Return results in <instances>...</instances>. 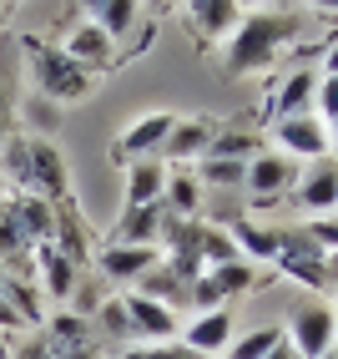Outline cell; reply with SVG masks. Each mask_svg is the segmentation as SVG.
<instances>
[{"label":"cell","mask_w":338,"mask_h":359,"mask_svg":"<svg viewBox=\"0 0 338 359\" xmlns=\"http://www.w3.org/2000/svg\"><path fill=\"white\" fill-rule=\"evenodd\" d=\"M122 304H127V319H132V344H172L182 334L177 314L167 304L141 299V294H122Z\"/></svg>","instance_id":"obj_14"},{"label":"cell","mask_w":338,"mask_h":359,"mask_svg":"<svg viewBox=\"0 0 338 359\" xmlns=\"http://www.w3.org/2000/svg\"><path fill=\"white\" fill-rule=\"evenodd\" d=\"M323 359H338V349H333V354H323Z\"/></svg>","instance_id":"obj_38"},{"label":"cell","mask_w":338,"mask_h":359,"mask_svg":"<svg viewBox=\"0 0 338 359\" xmlns=\"http://www.w3.org/2000/svg\"><path fill=\"white\" fill-rule=\"evenodd\" d=\"M10 354H15V349H10V344H6V339H0V359H10Z\"/></svg>","instance_id":"obj_36"},{"label":"cell","mask_w":338,"mask_h":359,"mask_svg":"<svg viewBox=\"0 0 338 359\" xmlns=\"http://www.w3.org/2000/svg\"><path fill=\"white\" fill-rule=\"evenodd\" d=\"M162 208H167V218H197L202 212V182H197L192 167H172V172H167Z\"/></svg>","instance_id":"obj_24"},{"label":"cell","mask_w":338,"mask_h":359,"mask_svg":"<svg viewBox=\"0 0 338 359\" xmlns=\"http://www.w3.org/2000/svg\"><path fill=\"white\" fill-rule=\"evenodd\" d=\"M172 122H177V111H162V107L141 111V116H132V122L122 127V137H116L111 157L122 162V167H132V162H147V157H162L167 137H172Z\"/></svg>","instance_id":"obj_7"},{"label":"cell","mask_w":338,"mask_h":359,"mask_svg":"<svg viewBox=\"0 0 338 359\" xmlns=\"http://www.w3.org/2000/svg\"><path fill=\"white\" fill-rule=\"evenodd\" d=\"M323 76L338 81V36H328V46H323Z\"/></svg>","instance_id":"obj_32"},{"label":"cell","mask_w":338,"mask_h":359,"mask_svg":"<svg viewBox=\"0 0 338 359\" xmlns=\"http://www.w3.org/2000/svg\"><path fill=\"white\" fill-rule=\"evenodd\" d=\"M293 198L303 212H313V218H328V212H338V162L323 157V162H308L303 177L293 187Z\"/></svg>","instance_id":"obj_15"},{"label":"cell","mask_w":338,"mask_h":359,"mask_svg":"<svg viewBox=\"0 0 338 359\" xmlns=\"http://www.w3.org/2000/svg\"><path fill=\"white\" fill-rule=\"evenodd\" d=\"M268 359H298V349H293V344H288V334H283V339L273 344V354H268Z\"/></svg>","instance_id":"obj_34"},{"label":"cell","mask_w":338,"mask_h":359,"mask_svg":"<svg viewBox=\"0 0 338 359\" xmlns=\"http://www.w3.org/2000/svg\"><path fill=\"white\" fill-rule=\"evenodd\" d=\"M318 76H323V71H318ZM313 116H318L323 127L338 116V81H333V76H323V81H318V102H313Z\"/></svg>","instance_id":"obj_31"},{"label":"cell","mask_w":338,"mask_h":359,"mask_svg":"<svg viewBox=\"0 0 338 359\" xmlns=\"http://www.w3.org/2000/svg\"><path fill=\"white\" fill-rule=\"evenodd\" d=\"M0 283H6V269H0Z\"/></svg>","instance_id":"obj_39"},{"label":"cell","mask_w":338,"mask_h":359,"mask_svg":"<svg viewBox=\"0 0 338 359\" xmlns=\"http://www.w3.org/2000/svg\"><path fill=\"white\" fill-rule=\"evenodd\" d=\"M298 177H303V167H298L293 157H283V152H273V147H262V152L248 162L243 187L253 193V203H273V198H283V193H293Z\"/></svg>","instance_id":"obj_11"},{"label":"cell","mask_w":338,"mask_h":359,"mask_svg":"<svg viewBox=\"0 0 338 359\" xmlns=\"http://www.w3.org/2000/svg\"><path fill=\"white\" fill-rule=\"evenodd\" d=\"M91 319L101 324V334H111V339L132 344V319H127V304H122V294H116V299H106V304H96V314H91Z\"/></svg>","instance_id":"obj_28"},{"label":"cell","mask_w":338,"mask_h":359,"mask_svg":"<svg viewBox=\"0 0 338 359\" xmlns=\"http://www.w3.org/2000/svg\"><path fill=\"white\" fill-rule=\"evenodd\" d=\"M167 167L162 157H147V162H132L127 167V187H122V212H132V208H157L162 203V187H167Z\"/></svg>","instance_id":"obj_18"},{"label":"cell","mask_w":338,"mask_h":359,"mask_svg":"<svg viewBox=\"0 0 338 359\" xmlns=\"http://www.w3.org/2000/svg\"><path fill=\"white\" fill-rule=\"evenodd\" d=\"M6 142H10V127H0V147H6Z\"/></svg>","instance_id":"obj_37"},{"label":"cell","mask_w":338,"mask_h":359,"mask_svg":"<svg viewBox=\"0 0 338 359\" xmlns=\"http://www.w3.org/2000/svg\"><path fill=\"white\" fill-rule=\"evenodd\" d=\"M162 228H167V208H132L116 218L111 243H141V248H162Z\"/></svg>","instance_id":"obj_22"},{"label":"cell","mask_w":338,"mask_h":359,"mask_svg":"<svg viewBox=\"0 0 338 359\" xmlns=\"http://www.w3.org/2000/svg\"><path fill=\"white\" fill-rule=\"evenodd\" d=\"M81 15H86L111 46H116V51H122V61L136 51V46H147V41H152L147 11H141L136 0H96V6H81Z\"/></svg>","instance_id":"obj_3"},{"label":"cell","mask_w":338,"mask_h":359,"mask_svg":"<svg viewBox=\"0 0 338 359\" xmlns=\"http://www.w3.org/2000/svg\"><path fill=\"white\" fill-rule=\"evenodd\" d=\"M258 283V263H248V258H232V263H217V269H207V273H197L192 278V299H187V309H227V299H237V294H248Z\"/></svg>","instance_id":"obj_5"},{"label":"cell","mask_w":338,"mask_h":359,"mask_svg":"<svg viewBox=\"0 0 338 359\" xmlns=\"http://www.w3.org/2000/svg\"><path fill=\"white\" fill-rule=\"evenodd\" d=\"M243 11L248 6H237V0H187L182 6V26H187V36H192L197 51H217V46L237 31Z\"/></svg>","instance_id":"obj_6"},{"label":"cell","mask_w":338,"mask_h":359,"mask_svg":"<svg viewBox=\"0 0 338 359\" xmlns=\"http://www.w3.org/2000/svg\"><path fill=\"white\" fill-rule=\"evenodd\" d=\"M177 339H182L192 354H197V359H207V354H227V344L237 339V329H232V309H207V314L187 319Z\"/></svg>","instance_id":"obj_16"},{"label":"cell","mask_w":338,"mask_h":359,"mask_svg":"<svg viewBox=\"0 0 338 359\" xmlns=\"http://www.w3.org/2000/svg\"><path fill=\"white\" fill-rule=\"evenodd\" d=\"M273 142H278V152L293 157V162H323V157H333L328 152V127L313 111L308 116H273Z\"/></svg>","instance_id":"obj_10"},{"label":"cell","mask_w":338,"mask_h":359,"mask_svg":"<svg viewBox=\"0 0 338 359\" xmlns=\"http://www.w3.org/2000/svg\"><path fill=\"white\" fill-rule=\"evenodd\" d=\"M283 334H288V344L298 349V359H323L338 344V309L328 299L298 304L293 314H288V329Z\"/></svg>","instance_id":"obj_4"},{"label":"cell","mask_w":338,"mask_h":359,"mask_svg":"<svg viewBox=\"0 0 338 359\" xmlns=\"http://www.w3.org/2000/svg\"><path fill=\"white\" fill-rule=\"evenodd\" d=\"M0 182L10 193H31V137H10L0 147Z\"/></svg>","instance_id":"obj_25"},{"label":"cell","mask_w":338,"mask_h":359,"mask_svg":"<svg viewBox=\"0 0 338 359\" xmlns=\"http://www.w3.org/2000/svg\"><path fill=\"white\" fill-rule=\"evenodd\" d=\"M303 36V11L288 6H248L237 31L217 46V76L243 81V76H268V71L283 61V51Z\"/></svg>","instance_id":"obj_1"},{"label":"cell","mask_w":338,"mask_h":359,"mask_svg":"<svg viewBox=\"0 0 338 359\" xmlns=\"http://www.w3.org/2000/svg\"><path fill=\"white\" fill-rule=\"evenodd\" d=\"M36 263H41V289H45V299L66 309V304H71V294H76V283H81L76 258L61 253L56 243H45V248H36Z\"/></svg>","instance_id":"obj_19"},{"label":"cell","mask_w":338,"mask_h":359,"mask_svg":"<svg viewBox=\"0 0 338 359\" xmlns=\"http://www.w3.org/2000/svg\"><path fill=\"white\" fill-rule=\"evenodd\" d=\"M0 193H6V182H0Z\"/></svg>","instance_id":"obj_40"},{"label":"cell","mask_w":338,"mask_h":359,"mask_svg":"<svg viewBox=\"0 0 338 359\" xmlns=\"http://www.w3.org/2000/svg\"><path fill=\"white\" fill-rule=\"evenodd\" d=\"M308 228V238H313V243H318L328 258L338 253V212H328V218H313V223H303Z\"/></svg>","instance_id":"obj_30"},{"label":"cell","mask_w":338,"mask_h":359,"mask_svg":"<svg viewBox=\"0 0 338 359\" xmlns=\"http://www.w3.org/2000/svg\"><path fill=\"white\" fill-rule=\"evenodd\" d=\"M227 238H232L237 258H248V263H278V253H283V228H268V223L258 228L248 218H237L227 228Z\"/></svg>","instance_id":"obj_20"},{"label":"cell","mask_w":338,"mask_h":359,"mask_svg":"<svg viewBox=\"0 0 338 359\" xmlns=\"http://www.w3.org/2000/svg\"><path fill=\"white\" fill-rule=\"evenodd\" d=\"M56 51H61L71 66H76V71H86L91 81L101 76V71H116V66H122V51H116V46H111L101 31H96L86 15H81L71 31H61V36H56Z\"/></svg>","instance_id":"obj_8"},{"label":"cell","mask_w":338,"mask_h":359,"mask_svg":"<svg viewBox=\"0 0 338 359\" xmlns=\"http://www.w3.org/2000/svg\"><path fill=\"white\" fill-rule=\"evenodd\" d=\"M0 15H6V6H0Z\"/></svg>","instance_id":"obj_41"},{"label":"cell","mask_w":338,"mask_h":359,"mask_svg":"<svg viewBox=\"0 0 338 359\" xmlns=\"http://www.w3.org/2000/svg\"><path fill=\"white\" fill-rule=\"evenodd\" d=\"M31 193L45 203H66L71 193V167L51 137H31Z\"/></svg>","instance_id":"obj_12"},{"label":"cell","mask_w":338,"mask_h":359,"mask_svg":"<svg viewBox=\"0 0 338 359\" xmlns=\"http://www.w3.org/2000/svg\"><path fill=\"white\" fill-rule=\"evenodd\" d=\"M26 51H31V76H36V91H41V102L45 107H76L91 97V76L86 71H76L61 51H56V41H36L26 36Z\"/></svg>","instance_id":"obj_2"},{"label":"cell","mask_w":338,"mask_h":359,"mask_svg":"<svg viewBox=\"0 0 338 359\" xmlns=\"http://www.w3.org/2000/svg\"><path fill=\"white\" fill-rule=\"evenodd\" d=\"M273 269H278L283 278L303 283V289H318V294H323V278H328V253L308 238V228H283V253H278Z\"/></svg>","instance_id":"obj_9"},{"label":"cell","mask_w":338,"mask_h":359,"mask_svg":"<svg viewBox=\"0 0 338 359\" xmlns=\"http://www.w3.org/2000/svg\"><path fill=\"white\" fill-rule=\"evenodd\" d=\"M328 152H333V162H338V116L328 122Z\"/></svg>","instance_id":"obj_35"},{"label":"cell","mask_w":338,"mask_h":359,"mask_svg":"<svg viewBox=\"0 0 338 359\" xmlns=\"http://www.w3.org/2000/svg\"><path fill=\"white\" fill-rule=\"evenodd\" d=\"M258 152H262V137H258V132H248V127H217L207 157H223V162H253Z\"/></svg>","instance_id":"obj_26"},{"label":"cell","mask_w":338,"mask_h":359,"mask_svg":"<svg viewBox=\"0 0 338 359\" xmlns=\"http://www.w3.org/2000/svg\"><path fill=\"white\" fill-rule=\"evenodd\" d=\"M318 71L313 66H303V71H288V76L278 81V91H273V111L278 116H308L313 111V102H318Z\"/></svg>","instance_id":"obj_21"},{"label":"cell","mask_w":338,"mask_h":359,"mask_svg":"<svg viewBox=\"0 0 338 359\" xmlns=\"http://www.w3.org/2000/svg\"><path fill=\"white\" fill-rule=\"evenodd\" d=\"M10 116H15V107H10V91L0 86V127H10Z\"/></svg>","instance_id":"obj_33"},{"label":"cell","mask_w":338,"mask_h":359,"mask_svg":"<svg viewBox=\"0 0 338 359\" xmlns=\"http://www.w3.org/2000/svg\"><path fill=\"white\" fill-rule=\"evenodd\" d=\"M162 263V248H141V243H106L101 258H96V269H101V278L111 283H136L147 269H157Z\"/></svg>","instance_id":"obj_17"},{"label":"cell","mask_w":338,"mask_h":359,"mask_svg":"<svg viewBox=\"0 0 338 359\" xmlns=\"http://www.w3.org/2000/svg\"><path fill=\"white\" fill-rule=\"evenodd\" d=\"M116 359H197L182 339H172V344H127Z\"/></svg>","instance_id":"obj_29"},{"label":"cell","mask_w":338,"mask_h":359,"mask_svg":"<svg viewBox=\"0 0 338 359\" xmlns=\"http://www.w3.org/2000/svg\"><path fill=\"white\" fill-rule=\"evenodd\" d=\"M278 339H283V329H278V324L253 329V334H237V339L227 344V354H223V359H268Z\"/></svg>","instance_id":"obj_27"},{"label":"cell","mask_w":338,"mask_h":359,"mask_svg":"<svg viewBox=\"0 0 338 359\" xmlns=\"http://www.w3.org/2000/svg\"><path fill=\"white\" fill-rule=\"evenodd\" d=\"M212 137H217L212 116H177L172 137H167V147H162V162L167 167H197L212 152Z\"/></svg>","instance_id":"obj_13"},{"label":"cell","mask_w":338,"mask_h":359,"mask_svg":"<svg viewBox=\"0 0 338 359\" xmlns=\"http://www.w3.org/2000/svg\"><path fill=\"white\" fill-rule=\"evenodd\" d=\"M132 294H141V299H157V304H167L177 314V309L192 299V283L177 273V269H167V263H157V269H147L136 283H132Z\"/></svg>","instance_id":"obj_23"}]
</instances>
